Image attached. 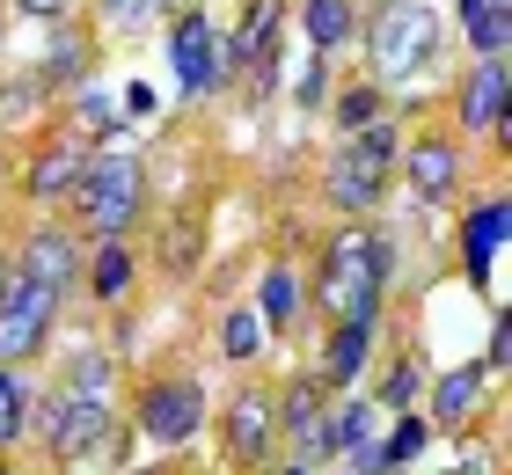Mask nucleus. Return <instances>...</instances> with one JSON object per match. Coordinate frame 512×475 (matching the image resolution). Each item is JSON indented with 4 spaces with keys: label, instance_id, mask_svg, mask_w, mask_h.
Masks as SVG:
<instances>
[{
    "label": "nucleus",
    "instance_id": "obj_1",
    "mask_svg": "<svg viewBox=\"0 0 512 475\" xmlns=\"http://www.w3.org/2000/svg\"><path fill=\"white\" fill-rule=\"evenodd\" d=\"M388 278H395V242L388 234L381 227H337L330 249H322V271H315V307H330V322L374 329Z\"/></svg>",
    "mask_w": 512,
    "mask_h": 475
},
{
    "label": "nucleus",
    "instance_id": "obj_2",
    "mask_svg": "<svg viewBox=\"0 0 512 475\" xmlns=\"http://www.w3.org/2000/svg\"><path fill=\"white\" fill-rule=\"evenodd\" d=\"M366 37V66H374V88H403L410 74H425L439 59V37H447V15L432 0H381L374 15H359Z\"/></svg>",
    "mask_w": 512,
    "mask_h": 475
},
{
    "label": "nucleus",
    "instance_id": "obj_3",
    "mask_svg": "<svg viewBox=\"0 0 512 475\" xmlns=\"http://www.w3.org/2000/svg\"><path fill=\"white\" fill-rule=\"evenodd\" d=\"M74 234L88 242H125V227L139 220V205H147V169H139L132 154H88V169L74 183Z\"/></svg>",
    "mask_w": 512,
    "mask_h": 475
},
{
    "label": "nucleus",
    "instance_id": "obj_4",
    "mask_svg": "<svg viewBox=\"0 0 512 475\" xmlns=\"http://www.w3.org/2000/svg\"><path fill=\"white\" fill-rule=\"evenodd\" d=\"M59 293L37 278L15 271V256H0V366H30L44 344H52V322H59Z\"/></svg>",
    "mask_w": 512,
    "mask_h": 475
},
{
    "label": "nucleus",
    "instance_id": "obj_5",
    "mask_svg": "<svg viewBox=\"0 0 512 475\" xmlns=\"http://www.w3.org/2000/svg\"><path fill=\"white\" fill-rule=\"evenodd\" d=\"M169 74H176V95H213L220 88V30L205 8H176L169 22Z\"/></svg>",
    "mask_w": 512,
    "mask_h": 475
},
{
    "label": "nucleus",
    "instance_id": "obj_6",
    "mask_svg": "<svg viewBox=\"0 0 512 475\" xmlns=\"http://www.w3.org/2000/svg\"><path fill=\"white\" fill-rule=\"evenodd\" d=\"M198 424H205V388L191 373L147 380V395H139V432H147L154 446H191Z\"/></svg>",
    "mask_w": 512,
    "mask_h": 475
},
{
    "label": "nucleus",
    "instance_id": "obj_7",
    "mask_svg": "<svg viewBox=\"0 0 512 475\" xmlns=\"http://www.w3.org/2000/svg\"><path fill=\"white\" fill-rule=\"evenodd\" d=\"M395 161H403V190L417 205H447L461 190V139L454 132H417Z\"/></svg>",
    "mask_w": 512,
    "mask_h": 475
},
{
    "label": "nucleus",
    "instance_id": "obj_8",
    "mask_svg": "<svg viewBox=\"0 0 512 475\" xmlns=\"http://www.w3.org/2000/svg\"><path fill=\"white\" fill-rule=\"evenodd\" d=\"M461 132H483V139L512 132V59H476L461 74Z\"/></svg>",
    "mask_w": 512,
    "mask_h": 475
},
{
    "label": "nucleus",
    "instance_id": "obj_9",
    "mask_svg": "<svg viewBox=\"0 0 512 475\" xmlns=\"http://www.w3.org/2000/svg\"><path fill=\"white\" fill-rule=\"evenodd\" d=\"M81 264H88V249H81V234H74V227H30V234H22V249H15V271H22V278H37V285H52L59 300L74 293Z\"/></svg>",
    "mask_w": 512,
    "mask_h": 475
},
{
    "label": "nucleus",
    "instance_id": "obj_10",
    "mask_svg": "<svg viewBox=\"0 0 512 475\" xmlns=\"http://www.w3.org/2000/svg\"><path fill=\"white\" fill-rule=\"evenodd\" d=\"M220 446L235 468H264L271 446H278V424H271V395L264 388H242L227 402V424H220Z\"/></svg>",
    "mask_w": 512,
    "mask_h": 475
},
{
    "label": "nucleus",
    "instance_id": "obj_11",
    "mask_svg": "<svg viewBox=\"0 0 512 475\" xmlns=\"http://www.w3.org/2000/svg\"><path fill=\"white\" fill-rule=\"evenodd\" d=\"M110 402H74V395H59V417L44 424V454L52 461H81V454H96V446H110Z\"/></svg>",
    "mask_w": 512,
    "mask_h": 475
},
{
    "label": "nucleus",
    "instance_id": "obj_12",
    "mask_svg": "<svg viewBox=\"0 0 512 475\" xmlns=\"http://www.w3.org/2000/svg\"><path fill=\"white\" fill-rule=\"evenodd\" d=\"M381 190H388V169L366 161V154H352V147H337L330 169H322V198H330L337 212H352V220H366V212L381 205Z\"/></svg>",
    "mask_w": 512,
    "mask_h": 475
},
{
    "label": "nucleus",
    "instance_id": "obj_13",
    "mask_svg": "<svg viewBox=\"0 0 512 475\" xmlns=\"http://www.w3.org/2000/svg\"><path fill=\"white\" fill-rule=\"evenodd\" d=\"M81 169H88V147H81L74 132H66L59 147H44V154L30 161V176H22V198H30V205L74 198V183H81Z\"/></svg>",
    "mask_w": 512,
    "mask_h": 475
},
{
    "label": "nucleus",
    "instance_id": "obj_14",
    "mask_svg": "<svg viewBox=\"0 0 512 475\" xmlns=\"http://www.w3.org/2000/svg\"><path fill=\"white\" fill-rule=\"evenodd\" d=\"M322 417H330V388H322L315 373H300V380H286V395H271V424H278L286 439H300V446L315 439Z\"/></svg>",
    "mask_w": 512,
    "mask_h": 475
},
{
    "label": "nucleus",
    "instance_id": "obj_15",
    "mask_svg": "<svg viewBox=\"0 0 512 475\" xmlns=\"http://www.w3.org/2000/svg\"><path fill=\"white\" fill-rule=\"evenodd\" d=\"M483 380H491V373H483V366H454V373H439L432 380V432H461V424H469L476 417V402H483Z\"/></svg>",
    "mask_w": 512,
    "mask_h": 475
},
{
    "label": "nucleus",
    "instance_id": "obj_16",
    "mask_svg": "<svg viewBox=\"0 0 512 475\" xmlns=\"http://www.w3.org/2000/svg\"><path fill=\"white\" fill-rule=\"evenodd\" d=\"M366 351H374V329H359V322H330V344H322V388H352V380L366 373Z\"/></svg>",
    "mask_w": 512,
    "mask_h": 475
},
{
    "label": "nucleus",
    "instance_id": "obj_17",
    "mask_svg": "<svg viewBox=\"0 0 512 475\" xmlns=\"http://www.w3.org/2000/svg\"><path fill=\"white\" fill-rule=\"evenodd\" d=\"M300 30H308L315 59L344 52V44L359 37V0H300Z\"/></svg>",
    "mask_w": 512,
    "mask_h": 475
},
{
    "label": "nucleus",
    "instance_id": "obj_18",
    "mask_svg": "<svg viewBox=\"0 0 512 475\" xmlns=\"http://www.w3.org/2000/svg\"><path fill=\"white\" fill-rule=\"evenodd\" d=\"M461 249H469V278L491 285V264H498V249H505V198H483V205L469 212V227H461Z\"/></svg>",
    "mask_w": 512,
    "mask_h": 475
},
{
    "label": "nucleus",
    "instance_id": "obj_19",
    "mask_svg": "<svg viewBox=\"0 0 512 475\" xmlns=\"http://www.w3.org/2000/svg\"><path fill=\"white\" fill-rule=\"evenodd\" d=\"M454 15H461V37L476 44V59H505V52H512V15H505V0H454Z\"/></svg>",
    "mask_w": 512,
    "mask_h": 475
},
{
    "label": "nucleus",
    "instance_id": "obj_20",
    "mask_svg": "<svg viewBox=\"0 0 512 475\" xmlns=\"http://www.w3.org/2000/svg\"><path fill=\"white\" fill-rule=\"evenodd\" d=\"M278 22H286V0H249V8H242V30L227 37L242 66H264V59H278Z\"/></svg>",
    "mask_w": 512,
    "mask_h": 475
},
{
    "label": "nucleus",
    "instance_id": "obj_21",
    "mask_svg": "<svg viewBox=\"0 0 512 475\" xmlns=\"http://www.w3.org/2000/svg\"><path fill=\"white\" fill-rule=\"evenodd\" d=\"M300 307H308V285H300L286 264H271L264 285H256V322H264V329H293Z\"/></svg>",
    "mask_w": 512,
    "mask_h": 475
},
{
    "label": "nucleus",
    "instance_id": "obj_22",
    "mask_svg": "<svg viewBox=\"0 0 512 475\" xmlns=\"http://www.w3.org/2000/svg\"><path fill=\"white\" fill-rule=\"evenodd\" d=\"M81 278H88V293H96L103 307H118L132 293V249L125 242H96V249H88V264H81Z\"/></svg>",
    "mask_w": 512,
    "mask_h": 475
},
{
    "label": "nucleus",
    "instance_id": "obj_23",
    "mask_svg": "<svg viewBox=\"0 0 512 475\" xmlns=\"http://www.w3.org/2000/svg\"><path fill=\"white\" fill-rule=\"evenodd\" d=\"M81 74H88V44H81L74 22H59L52 52H44V66H37V88H81Z\"/></svg>",
    "mask_w": 512,
    "mask_h": 475
},
{
    "label": "nucleus",
    "instance_id": "obj_24",
    "mask_svg": "<svg viewBox=\"0 0 512 475\" xmlns=\"http://www.w3.org/2000/svg\"><path fill=\"white\" fill-rule=\"evenodd\" d=\"M110 388H118V366H110L103 351H81L59 380V395H74V402H110Z\"/></svg>",
    "mask_w": 512,
    "mask_h": 475
},
{
    "label": "nucleus",
    "instance_id": "obj_25",
    "mask_svg": "<svg viewBox=\"0 0 512 475\" xmlns=\"http://www.w3.org/2000/svg\"><path fill=\"white\" fill-rule=\"evenodd\" d=\"M374 446H381V468H410V461H417V454L432 446V424L403 410V424H388V432H381Z\"/></svg>",
    "mask_w": 512,
    "mask_h": 475
},
{
    "label": "nucleus",
    "instance_id": "obj_26",
    "mask_svg": "<svg viewBox=\"0 0 512 475\" xmlns=\"http://www.w3.org/2000/svg\"><path fill=\"white\" fill-rule=\"evenodd\" d=\"M220 351L235 366H249L256 351H264V322H256V307H227V315H220Z\"/></svg>",
    "mask_w": 512,
    "mask_h": 475
},
{
    "label": "nucleus",
    "instance_id": "obj_27",
    "mask_svg": "<svg viewBox=\"0 0 512 475\" xmlns=\"http://www.w3.org/2000/svg\"><path fill=\"white\" fill-rule=\"evenodd\" d=\"M417 395H425V366H417V359H395V366L381 373V395H374V410H410Z\"/></svg>",
    "mask_w": 512,
    "mask_h": 475
},
{
    "label": "nucleus",
    "instance_id": "obj_28",
    "mask_svg": "<svg viewBox=\"0 0 512 475\" xmlns=\"http://www.w3.org/2000/svg\"><path fill=\"white\" fill-rule=\"evenodd\" d=\"M344 147L366 154V161H381V169H395V154H403V132H395V117H374V125H359Z\"/></svg>",
    "mask_w": 512,
    "mask_h": 475
},
{
    "label": "nucleus",
    "instance_id": "obj_29",
    "mask_svg": "<svg viewBox=\"0 0 512 475\" xmlns=\"http://www.w3.org/2000/svg\"><path fill=\"white\" fill-rule=\"evenodd\" d=\"M161 8H169V0H103V22H110L118 37H147Z\"/></svg>",
    "mask_w": 512,
    "mask_h": 475
},
{
    "label": "nucleus",
    "instance_id": "obj_30",
    "mask_svg": "<svg viewBox=\"0 0 512 475\" xmlns=\"http://www.w3.org/2000/svg\"><path fill=\"white\" fill-rule=\"evenodd\" d=\"M374 117H381V88H344V95H337V125H344V132L374 125Z\"/></svg>",
    "mask_w": 512,
    "mask_h": 475
},
{
    "label": "nucleus",
    "instance_id": "obj_31",
    "mask_svg": "<svg viewBox=\"0 0 512 475\" xmlns=\"http://www.w3.org/2000/svg\"><path fill=\"white\" fill-rule=\"evenodd\" d=\"M22 402H30V395H22V380L0 366V446H15V439H22Z\"/></svg>",
    "mask_w": 512,
    "mask_h": 475
},
{
    "label": "nucleus",
    "instance_id": "obj_32",
    "mask_svg": "<svg viewBox=\"0 0 512 475\" xmlns=\"http://www.w3.org/2000/svg\"><path fill=\"white\" fill-rule=\"evenodd\" d=\"M293 95H300V103H330V66H322V59H308V66H300V81H293Z\"/></svg>",
    "mask_w": 512,
    "mask_h": 475
},
{
    "label": "nucleus",
    "instance_id": "obj_33",
    "mask_svg": "<svg viewBox=\"0 0 512 475\" xmlns=\"http://www.w3.org/2000/svg\"><path fill=\"white\" fill-rule=\"evenodd\" d=\"M15 15L44 22V30H59V22H74V0H15Z\"/></svg>",
    "mask_w": 512,
    "mask_h": 475
},
{
    "label": "nucleus",
    "instance_id": "obj_34",
    "mask_svg": "<svg viewBox=\"0 0 512 475\" xmlns=\"http://www.w3.org/2000/svg\"><path fill=\"white\" fill-rule=\"evenodd\" d=\"M125 110H132V117H154V88L132 81V88H125Z\"/></svg>",
    "mask_w": 512,
    "mask_h": 475
},
{
    "label": "nucleus",
    "instance_id": "obj_35",
    "mask_svg": "<svg viewBox=\"0 0 512 475\" xmlns=\"http://www.w3.org/2000/svg\"><path fill=\"white\" fill-rule=\"evenodd\" d=\"M0 52H8V8H0Z\"/></svg>",
    "mask_w": 512,
    "mask_h": 475
},
{
    "label": "nucleus",
    "instance_id": "obj_36",
    "mask_svg": "<svg viewBox=\"0 0 512 475\" xmlns=\"http://www.w3.org/2000/svg\"><path fill=\"white\" fill-rule=\"evenodd\" d=\"M271 475H308V468H300V461H293V468H271Z\"/></svg>",
    "mask_w": 512,
    "mask_h": 475
},
{
    "label": "nucleus",
    "instance_id": "obj_37",
    "mask_svg": "<svg viewBox=\"0 0 512 475\" xmlns=\"http://www.w3.org/2000/svg\"><path fill=\"white\" fill-rule=\"evenodd\" d=\"M0 154H8V125H0Z\"/></svg>",
    "mask_w": 512,
    "mask_h": 475
},
{
    "label": "nucleus",
    "instance_id": "obj_38",
    "mask_svg": "<svg viewBox=\"0 0 512 475\" xmlns=\"http://www.w3.org/2000/svg\"><path fill=\"white\" fill-rule=\"evenodd\" d=\"M0 475H8V468H0Z\"/></svg>",
    "mask_w": 512,
    "mask_h": 475
}]
</instances>
